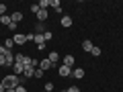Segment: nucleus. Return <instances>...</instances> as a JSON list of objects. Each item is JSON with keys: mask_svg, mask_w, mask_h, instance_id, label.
Instances as JSON below:
<instances>
[{"mask_svg": "<svg viewBox=\"0 0 123 92\" xmlns=\"http://www.w3.org/2000/svg\"><path fill=\"white\" fill-rule=\"evenodd\" d=\"M60 25L64 27V29H68V27H72V17H68V14H64V17H62V21H60Z\"/></svg>", "mask_w": 123, "mask_h": 92, "instance_id": "7", "label": "nucleus"}, {"mask_svg": "<svg viewBox=\"0 0 123 92\" xmlns=\"http://www.w3.org/2000/svg\"><path fill=\"white\" fill-rule=\"evenodd\" d=\"M0 66H6V57L4 55H0Z\"/></svg>", "mask_w": 123, "mask_h": 92, "instance_id": "26", "label": "nucleus"}, {"mask_svg": "<svg viewBox=\"0 0 123 92\" xmlns=\"http://www.w3.org/2000/svg\"><path fill=\"white\" fill-rule=\"evenodd\" d=\"M14 92H27V88H25V86H23V84H18V86H17V88H14Z\"/></svg>", "mask_w": 123, "mask_h": 92, "instance_id": "24", "label": "nucleus"}, {"mask_svg": "<svg viewBox=\"0 0 123 92\" xmlns=\"http://www.w3.org/2000/svg\"><path fill=\"white\" fill-rule=\"evenodd\" d=\"M62 92H68V90H62Z\"/></svg>", "mask_w": 123, "mask_h": 92, "instance_id": "29", "label": "nucleus"}, {"mask_svg": "<svg viewBox=\"0 0 123 92\" xmlns=\"http://www.w3.org/2000/svg\"><path fill=\"white\" fill-rule=\"evenodd\" d=\"M57 74L62 76V78H68V76H72V68H68V66H57Z\"/></svg>", "mask_w": 123, "mask_h": 92, "instance_id": "3", "label": "nucleus"}, {"mask_svg": "<svg viewBox=\"0 0 123 92\" xmlns=\"http://www.w3.org/2000/svg\"><path fill=\"white\" fill-rule=\"evenodd\" d=\"M29 10H31V12H35V14H37V12H39L41 8H39V4L35 2V4H31V6H29Z\"/></svg>", "mask_w": 123, "mask_h": 92, "instance_id": "18", "label": "nucleus"}, {"mask_svg": "<svg viewBox=\"0 0 123 92\" xmlns=\"http://www.w3.org/2000/svg\"><path fill=\"white\" fill-rule=\"evenodd\" d=\"M10 18H12V23H17V25H18V23L23 21V12H18V10H17V12L10 14Z\"/></svg>", "mask_w": 123, "mask_h": 92, "instance_id": "13", "label": "nucleus"}, {"mask_svg": "<svg viewBox=\"0 0 123 92\" xmlns=\"http://www.w3.org/2000/svg\"><path fill=\"white\" fill-rule=\"evenodd\" d=\"M92 47H94V45H92V41H90V39H84V41H82V49H84V51L90 53V51H92Z\"/></svg>", "mask_w": 123, "mask_h": 92, "instance_id": "10", "label": "nucleus"}, {"mask_svg": "<svg viewBox=\"0 0 123 92\" xmlns=\"http://www.w3.org/2000/svg\"><path fill=\"white\" fill-rule=\"evenodd\" d=\"M18 84H23V76L10 74V76H6V78H2V86L4 88H17Z\"/></svg>", "mask_w": 123, "mask_h": 92, "instance_id": "1", "label": "nucleus"}, {"mask_svg": "<svg viewBox=\"0 0 123 92\" xmlns=\"http://www.w3.org/2000/svg\"><path fill=\"white\" fill-rule=\"evenodd\" d=\"M23 72H25V66H23V63H14L12 66V74L14 76H23Z\"/></svg>", "mask_w": 123, "mask_h": 92, "instance_id": "8", "label": "nucleus"}, {"mask_svg": "<svg viewBox=\"0 0 123 92\" xmlns=\"http://www.w3.org/2000/svg\"><path fill=\"white\" fill-rule=\"evenodd\" d=\"M45 92H53V84H51V82L45 84Z\"/></svg>", "mask_w": 123, "mask_h": 92, "instance_id": "23", "label": "nucleus"}, {"mask_svg": "<svg viewBox=\"0 0 123 92\" xmlns=\"http://www.w3.org/2000/svg\"><path fill=\"white\" fill-rule=\"evenodd\" d=\"M47 59L51 61L53 66H57V61H60V53H57V51H49L47 53Z\"/></svg>", "mask_w": 123, "mask_h": 92, "instance_id": "5", "label": "nucleus"}, {"mask_svg": "<svg viewBox=\"0 0 123 92\" xmlns=\"http://www.w3.org/2000/svg\"><path fill=\"white\" fill-rule=\"evenodd\" d=\"M47 10H39V12H37V23H43V21H47Z\"/></svg>", "mask_w": 123, "mask_h": 92, "instance_id": "12", "label": "nucleus"}, {"mask_svg": "<svg viewBox=\"0 0 123 92\" xmlns=\"http://www.w3.org/2000/svg\"><path fill=\"white\" fill-rule=\"evenodd\" d=\"M68 92H80L78 86H68Z\"/></svg>", "mask_w": 123, "mask_h": 92, "instance_id": "25", "label": "nucleus"}, {"mask_svg": "<svg viewBox=\"0 0 123 92\" xmlns=\"http://www.w3.org/2000/svg\"><path fill=\"white\" fill-rule=\"evenodd\" d=\"M23 78H35V68L27 66V68H25V72H23Z\"/></svg>", "mask_w": 123, "mask_h": 92, "instance_id": "9", "label": "nucleus"}, {"mask_svg": "<svg viewBox=\"0 0 123 92\" xmlns=\"http://www.w3.org/2000/svg\"><path fill=\"white\" fill-rule=\"evenodd\" d=\"M12 45H14V41H12V39H6V41H4V47H6V49H10V51H12Z\"/></svg>", "mask_w": 123, "mask_h": 92, "instance_id": "19", "label": "nucleus"}, {"mask_svg": "<svg viewBox=\"0 0 123 92\" xmlns=\"http://www.w3.org/2000/svg\"><path fill=\"white\" fill-rule=\"evenodd\" d=\"M6 92H14V88H6Z\"/></svg>", "mask_w": 123, "mask_h": 92, "instance_id": "28", "label": "nucleus"}, {"mask_svg": "<svg viewBox=\"0 0 123 92\" xmlns=\"http://www.w3.org/2000/svg\"><path fill=\"white\" fill-rule=\"evenodd\" d=\"M39 68H41V70L45 72V70H51V68H53V63H51V61L47 59V57H43V59L39 61Z\"/></svg>", "mask_w": 123, "mask_h": 92, "instance_id": "4", "label": "nucleus"}, {"mask_svg": "<svg viewBox=\"0 0 123 92\" xmlns=\"http://www.w3.org/2000/svg\"><path fill=\"white\" fill-rule=\"evenodd\" d=\"M33 41H35L37 45H45V37L43 35H35V39H33Z\"/></svg>", "mask_w": 123, "mask_h": 92, "instance_id": "15", "label": "nucleus"}, {"mask_svg": "<svg viewBox=\"0 0 123 92\" xmlns=\"http://www.w3.org/2000/svg\"><path fill=\"white\" fill-rule=\"evenodd\" d=\"M0 92H6V88L2 86V82H0Z\"/></svg>", "mask_w": 123, "mask_h": 92, "instance_id": "27", "label": "nucleus"}, {"mask_svg": "<svg viewBox=\"0 0 123 92\" xmlns=\"http://www.w3.org/2000/svg\"><path fill=\"white\" fill-rule=\"evenodd\" d=\"M12 41H14V45H25L27 43V35H25V33H14Z\"/></svg>", "mask_w": 123, "mask_h": 92, "instance_id": "2", "label": "nucleus"}, {"mask_svg": "<svg viewBox=\"0 0 123 92\" xmlns=\"http://www.w3.org/2000/svg\"><path fill=\"white\" fill-rule=\"evenodd\" d=\"M62 63L74 70V55H64V59H62Z\"/></svg>", "mask_w": 123, "mask_h": 92, "instance_id": "6", "label": "nucleus"}, {"mask_svg": "<svg viewBox=\"0 0 123 92\" xmlns=\"http://www.w3.org/2000/svg\"><path fill=\"white\" fill-rule=\"evenodd\" d=\"M43 37H45V43H47V41L53 37V33H51V31H45V33H43Z\"/></svg>", "mask_w": 123, "mask_h": 92, "instance_id": "21", "label": "nucleus"}, {"mask_svg": "<svg viewBox=\"0 0 123 92\" xmlns=\"http://www.w3.org/2000/svg\"><path fill=\"white\" fill-rule=\"evenodd\" d=\"M101 47H97V45H94V47H92V51H90V55H94V57H98V55H101Z\"/></svg>", "mask_w": 123, "mask_h": 92, "instance_id": "17", "label": "nucleus"}, {"mask_svg": "<svg viewBox=\"0 0 123 92\" xmlns=\"http://www.w3.org/2000/svg\"><path fill=\"white\" fill-rule=\"evenodd\" d=\"M43 74L45 72L41 70V68H35V78H43Z\"/></svg>", "mask_w": 123, "mask_h": 92, "instance_id": "20", "label": "nucleus"}, {"mask_svg": "<svg viewBox=\"0 0 123 92\" xmlns=\"http://www.w3.org/2000/svg\"><path fill=\"white\" fill-rule=\"evenodd\" d=\"M72 76H74L76 80L84 78V70H82V68H74V70H72Z\"/></svg>", "mask_w": 123, "mask_h": 92, "instance_id": "11", "label": "nucleus"}, {"mask_svg": "<svg viewBox=\"0 0 123 92\" xmlns=\"http://www.w3.org/2000/svg\"><path fill=\"white\" fill-rule=\"evenodd\" d=\"M0 23H2V25H6V27H8L10 23H12V18H10L8 14H4V17H0Z\"/></svg>", "mask_w": 123, "mask_h": 92, "instance_id": "14", "label": "nucleus"}, {"mask_svg": "<svg viewBox=\"0 0 123 92\" xmlns=\"http://www.w3.org/2000/svg\"><path fill=\"white\" fill-rule=\"evenodd\" d=\"M4 14H6V4L0 2V17H4Z\"/></svg>", "mask_w": 123, "mask_h": 92, "instance_id": "22", "label": "nucleus"}, {"mask_svg": "<svg viewBox=\"0 0 123 92\" xmlns=\"http://www.w3.org/2000/svg\"><path fill=\"white\" fill-rule=\"evenodd\" d=\"M10 53H12V51H10V49H6L4 45H0V55H4V57H8Z\"/></svg>", "mask_w": 123, "mask_h": 92, "instance_id": "16", "label": "nucleus"}]
</instances>
